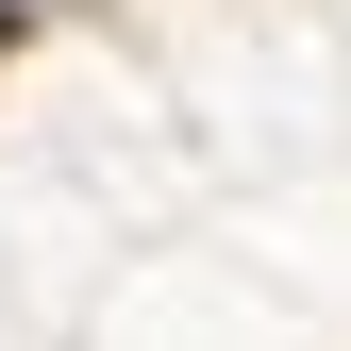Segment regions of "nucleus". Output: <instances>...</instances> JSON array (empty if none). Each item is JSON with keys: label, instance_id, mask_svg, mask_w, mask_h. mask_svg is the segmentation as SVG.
Instances as JSON below:
<instances>
[{"label": "nucleus", "instance_id": "1", "mask_svg": "<svg viewBox=\"0 0 351 351\" xmlns=\"http://www.w3.org/2000/svg\"><path fill=\"white\" fill-rule=\"evenodd\" d=\"M0 51H17V17H0Z\"/></svg>", "mask_w": 351, "mask_h": 351}]
</instances>
